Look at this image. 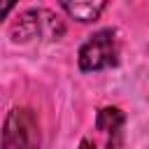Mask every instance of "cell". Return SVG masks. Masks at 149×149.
Instances as JSON below:
<instances>
[{
    "label": "cell",
    "instance_id": "cell-7",
    "mask_svg": "<svg viewBox=\"0 0 149 149\" xmlns=\"http://www.w3.org/2000/svg\"><path fill=\"white\" fill-rule=\"evenodd\" d=\"M79 149H95V144H93L88 137H84V140L79 142Z\"/></svg>",
    "mask_w": 149,
    "mask_h": 149
},
{
    "label": "cell",
    "instance_id": "cell-2",
    "mask_svg": "<svg viewBox=\"0 0 149 149\" xmlns=\"http://www.w3.org/2000/svg\"><path fill=\"white\" fill-rule=\"evenodd\" d=\"M65 26L61 19L49 9H28L19 16V21L12 26V40L14 42H30L35 37L58 40L63 35Z\"/></svg>",
    "mask_w": 149,
    "mask_h": 149
},
{
    "label": "cell",
    "instance_id": "cell-4",
    "mask_svg": "<svg viewBox=\"0 0 149 149\" xmlns=\"http://www.w3.org/2000/svg\"><path fill=\"white\" fill-rule=\"evenodd\" d=\"M105 7H107L105 2H61V9H65L72 19H77L81 23L95 21Z\"/></svg>",
    "mask_w": 149,
    "mask_h": 149
},
{
    "label": "cell",
    "instance_id": "cell-1",
    "mask_svg": "<svg viewBox=\"0 0 149 149\" xmlns=\"http://www.w3.org/2000/svg\"><path fill=\"white\" fill-rule=\"evenodd\" d=\"M42 135L30 107H14L2 126V149H40Z\"/></svg>",
    "mask_w": 149,
    "mask_h": 149
},
{
    "label": "cell",
    "instance_id": "cell-5",
    "mask_svg": "<svg viewBox=\"0 0 149 149\" xmlns=\"http://www.w3.org/2000/svg\"><path fill=\"white\" fill-rule=\"evenodd\" d=\"M123 121H126V116L119 107H102L95 116V128L102 133H121Z\"/></svg>",
    "mask_w": 149,
    "mask_h": 149
},
{
    "label": "cell",
    "instance_id": "cell-6",
    "mask_svg": "<svg viewBox=\"0 0 149 149\" xmlns=\"http://www.w3.org/2000/svg\"><path fill=\"white\" fill-rule=\"evenodd\" d=\"M14 7H16V2H12V0H0V21L7 19V14H9Z\"/></svg>",
    "mask_w": 149,
    "mask_h": 149
},
{
    "label": "cell",
    "instance_id": "cell-3",
    "mask_svg": "<svg viewBox=\"0 0 149 149\" xmlns=\"http://www.w3.org/2000/svg\"><path fill=\"white\" fill-rule=\"evenodd\" d=\"M116 35L112 28H102L93 33L79 47V68L84 72H98L116 65Z\"/></svg>",
    "mask_w": 149,
    "mask_h": 149
}]
</instances>
